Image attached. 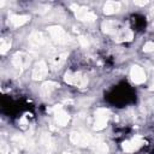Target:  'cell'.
<instances>
[{
    "label": "cell",
    "mask_w": 154,
    "mask_h": 154,
    "mask_svg": "<svg viewBox=\"0 0 154 154\" xmlns=\"http://www.w3.org/2000/svg\"><path fill=\"white\" fill-rule=\"evenodd\" d=\"M47 30H48V32H49L52 40H53L54 42H57V43L64 45V43H67V42L71 40V38H70V35H69L63 28H60V26H58V25L49 26Z\"/></svg>",
    "instance_id": "cell-1"
},
{
    "label": "cell",
    "mask_w": 154,
    "mask_h": 154,
    "mask_svg": "<svg viewBox=\"0 0 154 154\" xmlns=\"http://www.w3.org/2000/svg\"><path fill=\"white\" fill-rule=\"evenodd\" d=\"M64 81L67 84H72L77 87H85L88 84V78L81 72H66Z\"/></svg>",
    "instance_id": "cell-2"
},
{
    "label": "cell",
    "mask_w": 154,
    "mask_h": 154,
    "mask_svg": "<svg viewBox=\"0 0 154 154\" xmlns=\"http://www.w3.org/2000/svg\"><path fill=\"white\" fill-rule=\"evenodd\" d=\"M71 8H73V12L76 14V17L79 20H84V22H93L96 19V14L93 13L91 11H89L87 7H81V6H76V5H71Z\"/></svg>",
    "instance_id": "cell-3"
},
{
    "label": "cell",
    "mask_w": 154,
    "mask_h": 154,
    "mask_svg": "<svg viewBox=\"0 0 154 154\" xmlns=\"http://www.w3.org/2000/svg\"><path fill=\"white\" fill-rule=\"evenodd\" d=\"M70 140L73 144H77V146H88V144H91L93 143V137L89 135V134H84V132H79V131H73L70 136Z\"/></svg>",
    "instance_id": "cell-4"
},
{
    "label": "cell",
    "mask_w": 154,
    "mask_h": 154,
    "mask_svg": "<svg viewBox=\"0 0 154 154\" xmlns=\"http://www.w3.org/2000/svg\"><path fill=\"white\" fill-rule=\"evenodd\" d=\"M30 61H31L30 55L24 53V52H17L12 57V64L17 69H25V67H28Z\"/></svg>",
    "instance_id": "cell-5"
},
{
    "label": "cell",
    "mask_w": 154,
    "mask_h": 154,
    "mask_svg": "<svg viewBox=\"0 0 154 154\" xmlns=\"http://www.w3.org/2000/svg\"><path fill=\"white\" fill-rule=\"evenodd\" d=\"M108 114L109 112L106 108H99L95 112V123H94V129L95 130H102L108 120Z\"/></svg>",
    "instance_id": "cell-6"
},
{
    "label": "cell",
    "mask_w": 154,
    "mask_h": 154,
    "mask_svg": "<svg viewBox=\"0 0 154 154\" xmlns=\"http://www.w3.org/2000/svg\"><path fill=\"white\" fill-rule=\"evenodd\" d=\"M47 73H48V67H47V64L45 63V61H38L36 65H35V67H34V70H32V78L35 79V81H40V79H42V78H45L46 76H47Z\"/></svg>",
    "instance_id": "cell-7"
},
{
    "label": "cell",
    "mask_w": 154,
    "mask_h": 154,
    "mask_svg": "<svg viewBox=\"0 0 154 154\" xmlns=\"http://www.w3.org/2000/svg\"><path fill=\"white\" fill-rule=\"evenodd\" d=\"M52 111L54 112L55 122H57V124H58V125L65 126V125L69 123V120H70V116H69V114H67V113L61 108V106H60V105L55 106Z\"/></svg>",
    "instance_id": "cell-8"
},
{
    "label": "cell",
    "mask_w": 154,
    "mask_h": 154,
    "mask_svg": "<svg viewBox=\"0 0 154 154\" xmlns=\"http://www.w3.org/2000/svg\"><path fill=\"white\" fill-rule=\"evenodd\" d=\"M144 144V141L141 138V137H134L132 140L130 141H125L123 143V149L126 152V153H132L135 150H137L138 148H141L142 146Z\"/></svg>",
    "instance_id": "cell-9"
},
{
    "label": "cell",
    "mask_w": 154,
    "mask_h": 154,
    "mask_svg": "<svg viewBox=\"0 0 154 154\" xmlns=\"http://www.w3.org/2000/svg\"><path fill=\"white\" fill-rule=\"evenodd\" d=\"M130 77L132 79V82H135L136 84H141L146 81V73L143 71V69L138 65H134L130 70Z\"/></svg>",
    "instance_id": "cell-10"
},
{
    "label": "cell",
    "mask_w": 154,
    "mask_h": 154,
    "mask_svg": "<svg viewBox=\"0 0 154 154\" xmlns=\"http://www.w3.org/2000/svg\"><path fill=\"white\" fill-rule=\"evenodd\" d=\"M29 42H30V45H31L32 47L38 48V47H42V46L46 43V38H45V36L42 35V32H40V31H34V32L29 36Z\"/></svg>",
    "instance_id": "cell-11"
},
{
    "label": "cell",
    "mask_w": 154,
    "mask_h": 154,
    "mask_svg": "<svg viewBox=\"0 0 154 154\" xmlns=\"http://www.w3.org/2000/svg\"><path fill=\"white\" fill-rule=\"evenodd\" d=\"M29 19H30V17L29 16H25V14H12L8 18V23H11L13 26L18 28V26L24 25Z\"/></svg>",
    "instance_id": "cell-12"
},
{
    "label": "cell",
    "mask_w": 154,
    "mask_h": 154,
    "mask_svg": "<svg viewBox=\"0 0 154 154\" xmlns=\"http://www.w3.org/2000/svg\"><path fill=\"white\" fill-rule=\"evenodd\" d=\"M120 10V2L118 1H107L103 6V13L105 14H113Z\"/></svg>",
    "instance_id": "cell-13"
},
{
    "label": "cell",
    "mask_w": 154,
    "mask_h": 154,
    "mask_svg": "<svg viewBox=\"0 0 154 154\" xmlns=\"http://www.w3.org/2000/svg\"><path fill=\"white\" fill-rule=\"evenodd\" d=\"M66 57H67V53H61V54H58V55H55L54 58H52V60H51V66L53 67V70H59V69L63 66V64L65 63Z\"/></svg>",
    "instance_id": "cell-14"
},
{
    "label": "cell",
    "mask_w": 154,
    "mask_h": 154,
    "mask_svg": "<svg viewBox=\"0 0 154 154\" xmlns=\"http://www.w3.org/2000/svg\"><path fill=\"white\" fill-rule=\"evenodd\" d=\"M58 87H59V84H57L55 82H46V83H43L42 87H41V93H42V95L48 96V95H51L52 91H53L54 89H57Z\"/></svg>",
    "instance_id": "cell-15"
},
{
    "label": "cell",
    "mask_w": 154,
    "mask_h": 154,
    "mask_svg": "<svg viewBox=\"0 0 154 154\" xmlns=\"http://www.w3.org/2000/svg\"><path fill=\"white\" fill-rule=\"evenodd\" d=\"M11 47V40L10 38H2L1 40V45H0V52L1 54H5Z\"/></svg>",
    "instance_id": "cell-16"
},
{
    "label": "cell",
    "mask_w": 154,
    "mask_h": 154,
    "mask_svg": "<svg viewBox=\"0 0 154 154\" xmlns=\"http://www.w3.org/2000/svg\"><path fill=\"white\" fill-rule=\"evenodd\" d=\"M108 150L107 146L105 143H96L94 147V153L95 154H106Z\"/></svg>",
    "instance_id": "cell-17"
},
{
    "label": "cell",
    "mask_w": 154,
    "mask_h": 154,
    "mask_svg": "<svg viewBox=\"0 0 154 154\" xmlns=\"http://www.w3.org/2000/svg\"><path fill=\"white\" fill-rule=\"evenodd\" d=\"M143 52H146V53L154 52V42H152V41L147 42V43L143 46Z\"/></svg>",
    "instance_id": "cell-18"
},
{
    "label": "cell",
    "mask_w": 154,
    "mask_h": 154,
    "mask_svg": "<svg viewBox=\"0 0 154 154\" xmlns=\"http://www.w3.org/2000/svg\"><path fill=\"white\" fill-rule=\"evenodd\" d=\"M78 42L81 43V46H82L83 48H88V47H89V41H88V38L84 37V36H79V37H78Z\"/></svg>",
    "instance_id": "cell-19"
},
{
    "label": "cell",
    "mask_w": 154,
    "mask_h": 154,
    "mask_svg": "<svg viewBox=\"0 0 154 154\" xmlns=\"http://www.w3.org/2000/svg\"><path fill=\"white\" fill-rule=\"evenodd\" d=\"M6 152H7V146H6V144H5V143H2V153H4V154H5V153H6Z\"/></svg>",
    "instance_id": "cell-20"
},
{
    "label": "cell",
    "mask_w": 154,
    "mask_h": 154,
    "mask_svg": "<svg viewBox=\"0 0 154 154\" xmlns=\"http://www.w3.org/2000/svg\"><path fill=\"white\" fill-rule=\"evenodd\" d=\"M135 4H136V5H146L147 1H135Z\"/></svg>",
    "instance_id": "cell-21"
},
{
    "label": "cell",
    "mask_w": 154,
    "mask_h": 154,
    "mask_svg": "<svg viewBox=\"0 0 154 154\" xmlns=\"http://www.w3.org/2000/svg\"><path fill=\"white\" fill-rule=\"evenodd\" d=\"M63 154H70V153H66V152H65V153H63Z\"/></svg>",
    "instance_id": "cell-22"
},
{
    "label": "cell",
    "mask_w": 154,
    "mask_h": 154,
    "mask_svg": "<svg viewBox=\"0 0 154 154\" xmlns=\"http://www.w3.org/2000/svg\"><path fill=\"white\" fill-rule=\"evenodd\" d=\"M152 26H153V28H154V22H153V24H152Z\"/></svg>",
    "instance_id": "cell-23"
}]
</instances>
